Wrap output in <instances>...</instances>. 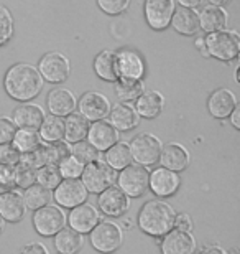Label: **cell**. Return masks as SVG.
<instances>
[{
	"instance_id": "obj_1",
	"label": "cell",
	"mask_w": 240,
	"mask_h": 254,
	"mask_svg": "<svg viewBox=\"0 0 240 254\" xmlns=\"http://www.w3.org/2000/svg\"><path fill=\"white\" fill-rule=\"evenodd\" d=\"M43 78L38 68L30 63H15L3 76V89L18 103H30L43 91Z\"/></svg>"
},
{
	"instance_id": "obj_2",
	"label": "cell",
	"mask_w": 240,
	"mask_h": 254,
	"mask_svg": "<svg viewBox=\"0 0 240 254\" xmlns=\"http://www.w3.org/2000/svg\"><path fill=\"white\" fill-rule=\"evenodd\" d=\"M176 211L170 203L158 198L146 201L137 218V225L144 233L155 238L165 236L175 228Z\"/></svg>"
},
{
	"instance_id": "obj_3",
	"label": "cell",
	"mask_w": 240,
	"mask_h": 254,
	"mask_svg": "<svg viewBox=\"0 0 240 254\" xmlns=\"http://www.w3.org/2000/svg\"><path fill=\"white\" fill-rule=\"evenodd\" d=\"M207 57L222 63L236 62L240 55V35L237 30H219L204 37Z\"/></svg>"
},
{
	"instance_id": "obj_4",
	"label": "cell",
	"mask_w": 240,
	"mask_h": 254,
	"mask_svg": "<svg viewBox=\"0 0 240 254\" xmlns=\"http://www.w3.org/2000/svg\"><path fill=\"white\" fill-rule=\"evenodd\" d=\"M129 147H130V154H132L134 164L151 169L153 165L158 164L163 144L155 134H151V132H142V134L132 139Z\"/></svg>"
},
{
	"instance_id": "obj_5",
	"label": "cell",
	"mask_w": 240,
	"mask_h": 254,
	"mask_svg": "<svg viewBox=\"0 0 240 254\" xmlns=\"http://www.w3.org/2000/svg\"><path fill=\"white\" fill-rule=\"evenodd\" d=\"M91 245L96 251L102 254H110L115 253L119 248H122L124 243V230L120 225H117L115 221L104 220L89 233Z\"/></svg>"
},
{
	"instance_id": "obj_6",
	"label": "cell",
	"mask_w": 240,
	"mask_h": 254,
	"mask_svg": "<svg viewBox=\"0 0 240 254\" xmlns=\"http://www.w3.org/2000/svg\"><path fill=\"white\" fill-rule=\"evenodd\" d=\"M81 182L86 187L88 193H97L99 195L100 191H104L105 189H109L115 184L117 180V172L105 164L104 160L97 159L91 164L84 165V170L81 174Z\"/></svg>"
},
{
	"instance_id": "obj_7",
	"label": "cell",
	"mask_w": 240,
	"mask_h": 254,
	"mask_svg": "<svg viewBox=\"0 0 240 254\" xmlns=\"http://www.w3.org/2000/svg\"><path fill=\"white\" fill-rule=\"evenodd\" d=\"M148 179H150V169L142 167L132 162L125 169L117 174V187L129 198H140L148 190Z\"/></svg>"
},
{
	"instance_id": "obj_8",
	"label": "cell",
	"mask_w": 240,
	"mask_h": 254,
	"mask_svg": "<svg viewBox=\"0 0 240 254\" xmlns=\"http://www.w3.org/2000/svg\"><path fill=\"white\" fill-rule=\"evenodd\" d=\"M38 71L43 81L51 84H61L69 78L71 63L69 58L61 52H49L43 55L38 62Z\"/></svg>"
},
{
	"instance_id": "obj_9",
	"label": "cell",
	"mask_w": 240,
	"mask_h": 254,
	"mask_svg": "<svg viewBox=\"0 0 240 254\" xmlns=\"http://www.w3.org/2000/svg\"><path fill=\"white\" fill-rule=\"evenodd\" d=\"M66 226V215L58 205H47L35 211L33 228L40 236L53 238Z\"/></svg>"
},
{
	"instance_id": "obj_10",
	"label": "cell",
	"mask_w": 240,
	"mask_h": 254,
	"mask_svg": "<svg viewBox=\"0 0 240 254\" xmlns=\"http://www.w3.org/2000/svg\"><path fill=\"white\" fill-rule=\"evenodd\" d=\"M115 66L119 78L144 79L146 74V63L144 55L134 48H122L115 52Z\"/></svg>"
},
{
	"instance_id": "obj_11",
	"label": "cell",
	"mask_w": 240,
	"mask_h": 254,
	"mask_svg": "<svg viewBox=\"0 0 240 254\" xmlns=\"http://www.w3.org/2000/svg\"><path fill=\"white\" fill-rule=\"evenodd\" d=\"M110 101L104 93H99V91H89V93H84L81 98L78 99V113L83 114L89 123H94V121H102L109 118L110 113Z\"/></svg>"
},
{
	"instance_id": "obj_12",
	"label": "cell",
	"mask_w": 240,
	"mask_h": 254,
	"mask_svg": "<svg viewBox=\"0 0 240 254\" xmlns=\"http://www.w3.org/2000/svg\"><path fill=\"white\" fill-rule=\"evenodd\" d=\"M175 8V0H145L144 15L148 27L155 32L166 30L171 23Z\"/></svg>"
},
{
	"instance_id": "obj_13",
	"label": "cell",
	"mask_w": 240,
	"mask_h": 254,
	"mask_svg": "<svg viewBox=\"0 0 240 254\" xmlns=\"http://www.w3.org/2000/svg\"><path fill=\"white\" fill-rule=\"evenodd\" d=\"M102 221L100 211L93 203H81V205L71 208L69 216H66V223H69V228L81 235H89L94 230L96 225Z\"/></svg>"
},
{
	"instance_id": "obj_14",
	"label": "cell",
	"mask_w": 240,
	"mask_h": 254,
	"mask_svg": "<svg viewBox=\"0 0 240 254\" xmlns=\"http://www.w3.org/2000/svg\"><path fill=\"white\" fill-rule=\"evenodd\" d=\"M97 206L109 218H122L130 210V198L119 187H109L97 196Z\"/></svg>"
},
{
	"instance_id": "obj_15",
	"label": "cell",
	"mask_w": 240,
	"mask_h": 254,
	"mask_svg": "<svg viewBox=\"0 0 240 254\" xmlns=\"http://www.w3.org/2000/svg\"><path fill=\"white\" fill-rule=\"evenodd\" d=\"M88 196L89 193L79 179L61 180V184L53 190V198L56 205L61 208H68V210L84 203L88 200Z\"/></svg>"
},
{
	"instance_id": "obj_16",
	"label": "cell",
	"mask_w": 240,
	"mask_h": 254,
	"mask_svg": "<svg viewBox=\"0 0 240 254\" xmlns=\"http://www.w3.org/2000/svg\"><path fill=\"white\" fill-rule=\"evenodd\" d=\"M181 179L180 174L173 170H168L165 167H158V169L150 172V179H148V189L158 198H168L173 196L180 190Z\"/></svg>"
},
{
	"instance_id": "obj_17",
	"label": "cell",
	"mask_w": 240,
	"mask_h": 254,
	"mask_svg": "<svg viewBox=\"0 0 240 254\" xmlns=\"http://www.w3.org/2000/svg\"><path fill=\"white\" fill-rule=\"evenodd\" d=\"M86 140H88L97 152H105L107 149H110L112 145L120 140V134L109 121L102 119V121H94V123L89 124Z\"/></svg>"
},
{
	"instance_id": "obj_18",
	"label": "cell",
	"mask_w": 240,
	"mask_h": 254,
	"mask_svg": "<svg viewBox=\"0 0 240 254\" xmlns=\"http://www.w3.org/2000/svg\"><path fill=\"white\" fill-rule=\"evenodd\" d=\"M160 250L161 254H196L197 243L192 233H185L173 228L163 236Z\"/></svg>"
},
{
	"instance_id": "obj_19",
	"label": "cell",
	"mask_w": 240,
	"mask_h": 254,
	"mask_svg": "<svg viewBox=\"0 0 240 254\" xmlns=\"http://www.w3.org/2000/svg\"><path fill=\"white\" fill-rule=\"evenodd\" d=\"M237 96L232 89L219 88L212 91L207 99V111L216 119H227L237 106Z\"/></svg>"
},
{
	"instance_id": "obj_20",
	"label": "cell",
	"mask_w": 240,
	"mask_h": 254,
	"mask_svg": "<svg viewBox=\"0 0 240 254\" xmlns=\"http://www.w3.org/2000/svg\"><path fill=\"white\" fill-rule=\"evenodd\" d=\"M158 162H160L161 167H165V169L180 174V172L188 169V165H190V162H191V155H190V150H188L185 145L178 144V142H170V144L163 145Z\"/></svg>"
},
{
	"instance_id": "obj_21",
	"label": "cell",
	"mask_w": 240,
	"mask_h": 254,
	"mask_svg": "<svg viewBox=\"0 0 240 254\" xmlns=\"http://www.w3.org/2000/svg\"><path fill=\"white\" fill-rule=\"evenodd\" d=\"M47 106L51 116L56 118H66L71 113H74L78 108V99L73 91L66 88H54L49 91L47 98Z\"/></svg>"
},
{
	"instance_id": "obj_22",
	"label": "cell",
	"mask_w": 240,
	"mask_h": 254,
	"mask_svg": "<svg viewBox=\"0 0 240 254\" xmlns=\"http://www.w3.org/2000/svg\"><path fill=\"white\" fill-rule=\"evenodd\" d=\"M140 119L142 118L137 113L134 103H122V101H119L115 106H112L109 113V123L119 132H129L135 129L140 124Z\"/></svg>"
},
{
	"instance_id": "obj_23",
	"label": "cell",
	"mask_w": 240,
	"mask_h": 254,
	"mask_svg": "<svg viewBox=\"0 0 240 254\" xmlns=\"http://www.w3.org/2000/svg\"><path fill=\"white\" fill-rule=\"evenodd\" d=\"M45 111L37 103H22L20 106L13 109L12 121L18 129H35L38 130V127L42 126L45 119Z\"/></svg>"
},
{
	"instance_id": "obj_24",
	"label": "cell",
	"mask_w": 240,
	"mask_h": 254,
	"mask_svg": "<svg viewBox=\"0 0 240 254\" xmlns=\"http://www.w3.org/2000/svg\"><path fill=\"white\" fill-rule=\"evenodd\" d=\"M25 211H27V208H25L22 191L18 189H12L5 193H0V216L5 221L10 223L22 221Z\"/></svg>"
},
{
	"instance_id": "obj_25",
	"label": "cell",
	"mask_w": 240,
	"mask_h": 254,
	"mask_svg": "<svg viewBox=\"0 0 240 254\" xmlns=\"http://www.w3.org/2000/svg\"><path fill=\"white\" fill-rule=\"evenodd\" d=\"M135 109L140 118L155 119L165 109V96L156 89H145L135 101Z\"/></svg>"
},
{
	"instance_id": "obj_26",
	"label": "cell",
	"mask_w": 240,
	"mask_h": 254,
	"mask_svg": "<svg viewBox=\"0 0 240 254\" xmlns=\"http://www.w3.org/2000/svg\"><path fill=\"white\" fill-rule=\"evenodd\" d=\"M170 27L183 37H194L199 33V13L196 8L176 7L173 12Z\"/></svg>"
},
{
	"instance_id": "obj_27",
	"label": "cell",
	"mask_w": 240,
	"mask_h": 254,
	"mask_svg": "<svg viewBox=\"0 0 240 254\" xmlns=\"http://www.w3.org/2000/svg\"><path fill=\"white\" fill-rule=\"evenodd\" d=\"M199 13V30L204 33H212L224 30L227 27L229 13L224 7H217V5H206Z\"/></svg>"
},
{
	"instance_id": "obj_28",
	"label": "cell",
	"mask_w": 240,
	"mask_h": 254,
	"mask_svg": "<svg viewBox=\"0 0 240 254\" xmlns=\"http://www.w3.org/2000/svg\"><path fill=\"white\" fill-rule=\"evenodd\" d=\"M53 238L54 250L58 254H78L84 246V235L66 226Z\"/></svg>"
},
{
	"instance_id": "obj_29",
	"label": "cell",
	"mask_w": 240,
	"mask_h": 254,
	"mask_svg": "<svg viewBox=\"0 0 240 254\" xmlns=\"http://www.w3.org/2000/svg\"><path fill=\"white\" fill-rule=\"evenodd\" d=\"M64 121V139L68 144H76V142L86 140L89 129V121L79 113H71L69 116H66Z\"/></svg>"
},
{
	"instance_id": "obj_30",
	"label": "cell",
	"mask_w": 240,
	"mask_h": 254,
	"mask_svg": "<svg viewBox=\"0 0 240 254\" xmlns=\"http://www.w3.org/2000/svg\"><path fill=\"white\" fill-rule=\"evenodd\" d=\"M93 68L102 81L115 83L119 79V73H117L115 66V50H102L100 53H97Z\"/></svg>"
},
{
	"instance_id": "obj_31",
	"label": "cell",
	"mask_w": 240,
	"mask_h": 254,
	"mask_svg": "<svg viewBox=\"0 0 240 254\" xmlns=\"http://www.w3.org/2000/svg\"><path fill=\"white\" fill-rule=\"evenodd\" d=\"M104 162L109 167H112L115 172H120L122 169H125L127 165H130L134 160H132L129 142L119 140L117 144L112 145L110 149H107L104 152Z\"/></svg>"
},
{
	"instance_id": "obj_32",
	"label": "cell",
	"mask_w": 240,
	"mask_h": 254,
	"mask_svg": "<svg viewBox=\"0 0 240 254\" xmlns=\"http://www.w3.org/2000/svg\"><path fill=\"white\" fill-rule=\"evenodd\" d=\"M40 157H42L43 165H58L61 160L71 155V144L66 140L51 142V144H43L38 147Z\"/></svg>"
},
{
	"instance_id": "obj_33",
	"label": "cell",
	"mask_w": 240,
	"mask_h": 254,
	"mask_svg": "<svg viewBox=\"0 0 240 254\" xmlns=\"http://www.w3.org/2000/svg\"><path fill=\"white\" fill-rule=\"evenodd\" d=\"M22 196H23L25 208L37 211L40 208L49 205V201L53 200V190H48L42 185L33 184L22 191Z\"/></svg>"
},
{
	"instance_id": "obj_34",
	"label": "cell",
	"mask_w": 240,
	"mask_h": 254,
	"mask_svg": "<svg viewBox=\"0 0 240 254\" xmlns=\"http://www.w3.org/2000/svg\"><path fill=\"white\" fill-rule=\"evenodd\" d=\"M114 91L115 96L119 98L122 103H134L137 98L145 91V84L144 79H125V78H119L114 83Z\"/></svg>"
},
{
	"instance_id": "obj_35",
	"label": "cell",
	"mask_w": 240,
	"mask_h": 254,
	"mask_svg": "<svg viewBox=\"0 0 240 254\" xmlns=\"http://www.w3.org/2000/svg\"><path fill=\"white\" fill-rule=\"evenodd\" d=\"M38 134L45 144L58 142L64 139V121L56 116H45L42 126L38 127Z\"/></svg>"
},
{
	"instance_id": "obj_36",
	"label": "cell",
	"mask_w": 240,
	"mask_h": 254,
	"mask_svg": "<svg viewBox=\"0 0 240 254\" xmlns=\"http://www.w3.org/2000/svg\"><path fill=\"white\" fill-rule=\"evenodd\" d=\"M20 154H28V152L37 150L43 144L38 130L35 129H17L12 142H10Z\"/></svg>"
},
{
	"instance_id": "obj_37",
	"label": "cell",
	"mask_w": 240,
	"mask_h": 254,
	"mask_svg": "<svg viewBox=\"0 0 240 254\" xmlns=\"http://www.w3.org/2000/svg\"><path fill=\"white\" fill-rule=\"evenodd\" d=\"M61 174L58 165H43L37 169V184L48 190H54L61 184Z\"/></svg>"
},
{
	"instance_id": "obj_38",
	"label": "cell",
	"mask_w": 240,
	"mask_h": 254,
	"mask_svg": "<svg viewBox=\"0 0 240 254\" xmlns=\"http://www.w3.org/2000/svg\"><path fill=\"white\" fill-rule=\"evenodd\" d=\"M58 170L63 180L81 179V174H83V170H84V164L76 159L74 155H68L58 164Z\"/></svg>"
},
{
	"instance_id": "obj_39",
	"label": "cell",
	"mask_w": 240,
	"mask_h": 254,
	"mask_svg": "<svg viewBox=\"0 0 240 254\" xmlns=\"http://www.w3.org/2000/svg\"><path fill=\"white\" fill-rule=\"evenodd\" d=\"M15 32V22L12 12L0 3V47L7 45L13 37Z\"/></svg>"
},
{
	"instance_id": "obj_40",
	"label": "cell",
	"mask_w": 240,
	"mask_h": 254,
	"mask_svg": "<svg viewBox=\"0 0 240 254\" xmlns=\"http://www.w3.org/2000/svg\"><path fill=\"white\" fill-rule=\"evenodd\" d=\"M71 155H74L76 159L83 162L84 165L99 159V152H97L88 140H81L73 144V147H71Z\"/></svg>"
},
{
	"instance_id": "obj_41",
	"label": "cell",
	"mask_w": 240,
	"mask_h": 254,
	"mask_svg": "<svg viewBox=\"0 0 240 254\" xmlns=\"http://www.w3.org/2000/svg\"><path fill=\"white\" fill-rule=\"evenodd\" d=\"M33 184H37V169H32V167L23 164L15 165V185L25 190Z\"/></svg>"
},
{
	"instance_id": "obj_42",
	"label": "cell",
	"mask_w": 240,
	"mask_h": 254,
	"mask_svg": "<svg viewBox=\"0 0 240 254\" xmlns=\"http://www.w3.org/2000/svg\"><path fill=\"white\" fill-rule=\"evenodd\" d=\"M97 7L109 17H117L130 7L132 0H96Z\"/></svg>"
},
{
	"instance_id": "obj_43",
	"label": "cell",
	"mask_w": 240,
	"mask_h": 254,
	"mask_svg": "<svg viewBox=\"0 0 240 254\" xmlns=\"http://www.w3.org/2000/svg\"><path fill=\"white\" fill-rule=\"evenodd\" d=\"M12 189H17V185H15V165L0 164V193H5Z\"/></svg>"
},
{
	"instance_id": "obj_44",
	"label": "cell",
	"mask_w": 240,
	"mask_h": 254,
	"mask_svg": "<svg viewBox=\"0 0 240 254\" xmlns=\"http://www.w3.org/2000/svg\"><path fill=\"white\" fill-rule=\"evenodd\" d=\"M17 130V126L8 116H0V144H10Z\"/></svg>"
},
{
	"instance_id": "obj_45",
	"label": "cell",
	"mask_w": 240,
	"mask_h": 254,
	"mask_svg": "<svg viewBox=\"0 0 240 254\" xmlns=\"http://www.w3.org/2000/svg\"><path fill=\"white\" fill-rule=\"evenodd\" d=\"M20 160V152L12 144H0V164L17 165Z\"/></svg>"
},
{
	"instance_id": "obj_46",
	"label": "cell",
	"mask_w": 240,
	"mask_h": 254,
	"mask_svg": "<svg viewBox=\"0 0 240 254\" xmlns=\"http://www.w3.org/2000/svg\"><path fill=\"white\" fill-rule=\"evenodd\" d=\"M192 218L188 213H176L175 218V230L185 231V233H192Z\"/></svg>"
},
{
	"instance_id": "obj_47",
	"label": "cell",
	"mask_w": 240,
	"mask_h": 254,
	"mask_svg": "<svg viewBox=\"0 0 240 254\" xmlns=\"http://www.w3.org/2000/svg\"><path fill=\"white\" fill-rule=\"evenodd\" d=\"M20 254H49L48 248L40 241H32L22 248Z\"/></svg>"
},
{
	"instance_id": "obj_48",
	"label": "cell",
	"mask_w": 240,
	"mask_h": 254,
	"mask_svg": "<svg viewBox=\"0 0 240 254\" xmlns=\"http://www.w3.org/2000/svg\"><path fill=\"white\" fill-rule=\"evenodd\" d=\"M197 254H226V251L219 245H206Z\"/></svg>"
},
{
	"instance_id": "obj_49",
	"label": "cell",
	"mask_w": 240,
	"mask_h": 254,
	"mask_svg": "<svg viewBox=\"0 0 240 254\" xmlns=\"http://www.w3.org/2000/svg\"><path fill=\"white\" fill-rule=\"evenodd\" d=\"M178 7H186V8H197L204 0H176Z\"/></svg>"
},
{
	"instance_id": "obj_50",
	"label": "cell",
	"mask_w": 240,
	"mask_h": 254,
	"mask_svg": "<svg viewBox=\"0 0 240 254\" xmlns=\"http://www.w3.org/2000/svg\"><path fill=\"white\" fill-rule=\"evenodd\" d=\"M229 118H231V123H232V126L236 127V129L239 130V129H240V106H239V104L236 106V109L232 111V113H231V116H229Z\"/></svg>"
},
{
	"instance_id": "obj_51",
	"label": "cell",
	"mask_w": 240,
	"mask_h": 254,
	"mask_svg": "<svg viewBox=\"0 0 240 254\" xmlns=\"http://www.w3.org/2000/svg\"><path fill=\"white\" fill-rule=\"evenodd\" d=\"M194 45H196V48H197V52L202 55L204 58H209L207 57V50H206V43H204V37L201 38H196V42H194Z\"/></svg>"
},
{
	"instance_id": "obj_52",
	"label": "cell",
	"mask_w": 240,
	"mask_h": 254,
	"mask_svg": "<svg viewBox=\"0 0 240 254\" xmlns=\"http://www.w3.org/2000/svg\"><path fill=\"white\" fill-rule=\"evenodd\" d=\"M232 0H209L211 5H217V7H226V5L231 3Z\"/></svg>"
},
{
	"instance_id": "obj_53",
	"label": "cell",
	"mask_w": 240,
	"mask_h": 254,
	"mask_svg": "<svg viewBox=\"0 0 240 254\" xmlns=\"http://www.w3.org/2000/svg\"><path fill=\"white\" fill-rule=\"evenodd\" d=\"M3 230H5V220H3L2 216H0V233H2Z\"/></svg>"
},
{
	"instance_id": "obj_54",
	"label": "cell",
	"mask_w": 240,
	"mask_h": 254,
	"mask_svg": "<svg viewBox=\"0 0 240 254\" xmlns=\"http://www.w3.org/2000/svg\"><path fill=\"white\" fill-rule=\"evenodd\" d=\"M132 226V221L130 220H125V228H130Z\"/></svg>"
},
{
	"instance_id": "obj_55",
	"label": "cell",
	"mask_w": 240,
	"mask_h": 254,
	"mask_svg": "<svg viewBox=\"0 0 240 254\" xmlns=\"http://www.w3.org/2000/svg\"><path fill=\"white\" fill-rule=\"evenodd\" d=\"M226 254H239V251H237V250H231V251L226 253Z\"/></svg>"
},
{
	"instance_id": "obj_56",
	"label": "cell",
	"mask_w": 240,
	"mask_h": 254,
	"mask_svg": "<svg viewBox=\"0 0 240 254\" xmlns=\"http://www.w3.org/2000/svg\"><path fill=\"white\" fill-rule=\"evenodd\" d=\"M110 254H114V253H110Z\"/></svg>"
}]
</instances>
